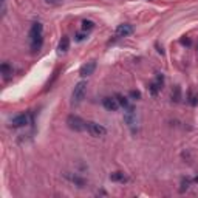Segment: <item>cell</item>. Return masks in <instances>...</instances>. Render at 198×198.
<instances>
[{"instance_id": "1", "label": "cell", "mask_w": 198, "mask_h": 198, "mask_svg": "<svg viewBox=\"0 0 198 198\" xmlns=\"http://www.w3.org/2000/svg\"><path fill=\"white\" fill-rule=\"evenodd\" d=\"M29 48L33 53H37L43 43V25L40 22H34L29 28Z\"/></svg>"}, {"instance_id": "2", "label": "cell", "mask_w": 198, "mask_h": 198, "mask_svg": "<svg viewBox=\"0 0 198 198\" xmlns=\"http://www.w3.org/2000/svg\"><path fill=\"white\" fill-rule=\"evenodd\" d=\"M67 124H68V127L71 130H74V132H84V130H87V122L82 119L81 116L70 115L67 118Z\"/></svg>"}, {"instance_id": "3", "label": "cell", "mask_w": 198, "mask_h": 198, "mask_svg": "<svg viewBox=\"0 0 198 198\" xmlns=\"http://www.w3.org/2000/svg\"><path fill=\"white\" fill-rule=\"evenodd\" d=\"M87 132L94 138H102V136L107 135V129L104 127V125H101L98 122H93V121L87 122Z\"/></svg>"}, {"instance_id": "4", "label": "cell", "mask_w": 198, "mask_h": 198, "mask_svg": "<svg viewBox=\"0 0 198 198\" xmlns=\"http://www.w3.org/2000/svg\"><path fill=\"white\" fill-rule=\"evenodd\" d=\"M85 91H87V82L85 81H81L74 85L73 88V94H71V98H73V104H79L84 96H85Z\"/></svg>"}, {"instance_id": "5", "label": "cell", "mask_w": 198, "mask_h": 198, "mask_svg": "<svg viewBox=\"0 0 198 198\" xmlns=\"http://www.w3.org/2000/svg\"><path fill=\"white\" fill-rule=\"evenodd\" d=\"M124 121L125 124L129 125V127L135 132V125H136V112H135V108L130 105L125 108V113H124Z\"/></svg>"}, {"instance_id": "6", "label": "cell", "mask_w": 198, "mask_h": 198, "mask_svg": "<svg viewBox=\"0 0 198 198\" xmlns=\"http://www.w3.org/2000/svg\"><path fill=\"white\" fill-rule=\"evenodd\" d=\"M29 119H31V116L28 113L17 115V116H14L11 119V127H23V125L29 124Z\"/></svg>"}, {"instance_id": "7", "label": "cell", "mask_w": 198, "mask_h": 198, "mask_svg": "<svg viewBox=\"0 0 198 198\" xmlns=\"http://www.w3.org/2000/svg\"><path fill=\"white\" fill-rule=\"evenodd\" d=\"M64 177L70 181V183H73L74 186H77V187H85V184H87V181L82 178V177H79L77 173H70V172H65L64 173Z\"/></svg>"}, {"instance_id": "8", "label": "cell", "mask_w": 198, "mask_h": 198, "mask_svg": "<svg viewBox=\"0 0 198 198\" xmlns=\"http://www.w3.org/2000/svg\"><path fill=\"white\" fill-rule=\"evenodd\" d=\"M102 105H104L108 112H116L118 108H119V102H118L116 98H112V96H105L104 99H102Z\"/></svg>"}, {"instance_id": "9", "label": "cell", "mask_w": 198, "mask_h": 198, "mask_svg": "<svg viewBox=\"0 0 198 198\" xmlns=\"http://www.w3.org/2000/svg\"><path fill=\"white\" fill-rule=\"evenodd\" d=\"M94 70H96V62L90 60V62H87V64H84L81 67V70H79V74H81L82 77H87V76H91L94 73Z\"/></svg>"}, {"instance_id": "10", "label": "cell", "mask_w": 198, "mask_h": 198, "mask_svg": "<svg viewBox=\"0 0 198 198\" xmlns=\"http://www.w3.org/2000/svg\"><path fill=\"white\" fill-rule=\"evenodd\" d=\"M132 33H133V26L129 25V23H122V25H119L116 28V31H115L116 37H127Z\"/></svg>"}, {"instance_id": "11", "label": "cell", "mask_w": 198, "mask_h": 198, "mask_svg": "<svg viewBox=\"0 0 198 198\" xmlns=\"http://www.w3.org/2000/svg\"><path fill=\"white\" fill-rule=\"evenodd\" d=\"M68 48H70V39H68V36H62V39L59 40V51L65 53V51H68Z\"/></svg>"}, {"instance_id": "12", "label": "cell", "mask_w": 198, "mask_h": 198, "mask_svg": "<svg viewBox=\"0 0 198 198\" xmlns=\"http://www.w3.org/2000/svg\"><path fill=\"white\" fill-rule=\"evenodd\" d=\"M0 71H2V74H3L5 77H8V76L13 74V67L5 62V64H2V67H0Z\"/></svg>"}, {"instance_id": "13", "label": "cell", "mask_w": 198, "mask_h": 198, "mask_svg": "<svg viewBox=\"0 0 198 198\" xmlns=\"http://www.w3.org/2000/svg\"><path fill=\"white\" fill-rule=\"evenodd\" d=\"M110 180H112V181H118V183H124L125 177H124L122 172H113L112 175H110Z\"/></svg>"}, {"instance_id": "14", "label": "cell", "mask_w": 198, "mask_h": 198, "mask_svg": "<svg viewBox=\"0 0 198 198\" xmlns=\"http://www.w3.org/2000/svg\"><path fill=\"white\" fill-rule=\"evenodd\" d=\"M116 99H118V102H119V105L121 107H124V108H127V107H130V104H129V101H127V98L124 96V94H121V93H118L116 96H115Z\"/></svg>"}, {"instance_id": "15", "label": "cell", "mask_w": 198, "mask_h": 198, "mask_svg": "<svg viewBox=\"0 0 198 198\" xmlns=\"http://www.w3.org/2000/svg\"><path fill=\"white\" fill-rule=\"evenodd\" d=\"M187 99H189V104H191V105H197V104H198V94H197L194 90L189 91Z\"/></svg>"}, {"instance_id": "16", "label": "cell", "mask_w": 198, "mask_h": 198, "mask_svg": "<svg viewBox=\"0 0 198 198\" xmlns=\"http://www.w3.org/2000/svg\"><path fill=\"white\" fill-rule=\"evenodd\" d=\"M93 28H94V23L91 20H84L82 22V29L84 31H91Z\"/></svg>"}, {"instance_id": "17", "label": "cell", "mask_w": 198, "mask_h": 198, "mask_svg": "<svg viewBox=\"0 0 198 198\" xmlns=\"http://www.w3.org/2000/svg\"><path fill=\"white\" fill-rule=\"evenodd\" d=\"M172 99L175 101V102L180 101V87H175V91L172 93Z\"/></svg>"}, {"instance_id": "18", "label": "cell", "mask_w": 198, "mask_h": 198, "mask_svg": "<svg viewBox=\"0 0 198 198\" xmlns=\"http://www.w3.org/2000/svg\"><path fill=\"white\" fill-rule=\"evenodd\" d=\"M130 98H133V99H139V98H141V93L136 91V90H132V91H130Z\"/></svg>"}, {"instance_id": "19", "label": "cell", "mask_w": 198, "mask_h": 198, "mask_svg": "<svg viewBox=\"0 0 198 198\" xmlns=\"http://www.w3.org/2000/svg\"><path fill=\"white\" fill-rule=\"evenodd\" d=\"M6 14V0H2V15Z\"/></svg>"}, {"instance_id": "20", "label": "cell", "mask_w": 198, "mask_h": 198, "mask_svg": "<svg viewBox=\"0 0 198 198\" xmlns=\"http://www.w3.org/2000/svg\"><path fill=\"white\" fill-rule=\"evenodd\" d=\"M46 3H50V5H59L62 0H45Z\"/></svg>"}, {"instance_id": "21", "label": "cell", "mask_w": 198, "mask_h": 198, "mask_svg": "<svg viewBox=\"0 0 198 198\" xmlns=\"http://www.w3.org/2000/svg\"><path fill=\"white\" fill-rule=\"evenodd\" d=\"M76 40H77V42L84 40V36H82V34H77V36H76Z\"/></svg>"}]
</instances>
